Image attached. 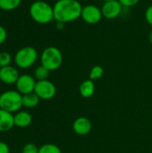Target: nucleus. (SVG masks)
<instances>
[{
    "instance_id": "cd10ccee",
    "label": "nucleus",
    "mask_w": 152,
    "mask_h": 153,
    "mask_svg": "<svg viewBox=\"0 0 152 153\" xmlns=\"http://www.w3.org/2000/svg\"><path fill=\"white\" fill-rule=\"evenodd\" d=\"M104 2H108V1H112V0H103Z\"/></svg>"
},
{
    "instance_id": "f3484780",
    "label": "nucleus",
    "mask_w": 152,
    "mask_h": 153,
    "mask_svg": "<svg viewBox=\"0 0 152 153\" xmlns=\"http://www.w3.org/2000/svg\"><path fill=\"white\" fill-rule=\"evenodd\" d=\"M49 72H50L49 70H47L46 67H44L43 65H40L34 71V78L36 79V81L47 80V77L49 75Z\"/></svg>"
},
{
    "instance_id": "bb28decb",
    "label": "nucleus",
    "mask_w": 152,
    "mask_h": 153,
    "mask_svg": "<svg viewBox=\"0 0 152 153\" xmlns=\"http://www.w3.org/2000/svg\"><path fill=\"white\" fill-rule=\"evenodd\" d=\"M149 41L152 44V30L150 31V33H149Z\"/></svg>"
},
{
    "instance_id": "f257e3e1",
    "label": "nucleus",
    "mask_w": 152,
    "mask_h": 153,
    "mask_svg": "<svg viewBox=\"0 0 152 153\" xmlns=\"http://www.w3.org/2000/svg\"><path fill=\"white\" fill-rule=\"evenodd\" d=\"M53 10L54 20L65 24L81 17L82 5L78 0H58L54 4Z\"/></svg>"
},
{
    "instance_id": "6ab92c4d",
    "label": "nucleus",
    "mask_w": 152,
    "mask_h": 153,
    "mask_svg": "<svg viewBox=\"0 0 152 153\" xmlns=\"http://www.w3.org/2000/svg\"><path fill=\"white\" fill-rule=\"evenodd\" d=\"M104 74V69L100 65H94L90 72V79L92 81L100 79Z\"/></svg>"
},
{
    "instance_id": "a878e982",
    "label": "nucleus",
    "mask_w": 152,
    "mask_h": 153,
    "mask_svg": "<svg viewBox=\"0 0 152 153\" xmlns=\"http://www.w3.org/2000/svg\"><path fill=\"white\" fill-rule=\"evenodd\" d=\"M64 25H65V23H63V22H56V27H57V29H59V30L63 29Z\"/></svg>"
},
{
    "instance_id": "7ed1b4c3",
    "label": "nucleus",
    "mask_w": 152,
    "mask_h": 153,
    "mask_svg": "<svg viewBox=\"0 0 152 153\" xmlns=\"http://www.w3.org/2000/svg\"><path fill=\"white\" fill-rule=\"evenodd\" d=\"M22 95L17 91H6L0 94V108L16 113L22 108Z\"/></svg>"
},
{
    "instance_id": "f03ea898",
    "label": "nucleus",
    "mask_w": 152,
    "mask_h": 153,
    "mask_svg": "<svg viewBox=\"0 0 152 153\" xmlns=\"http://www.w3.org/2000/svg\"><path fill=\"white\" fill-rule=\"evenodd\" d=\"M30 15L34 22L39 24H47L54 20V10L45 1H35L30 6Z\"/></svg>"
},
{
    "instance_id": "423d86ee",
    "label": "nucleus",
    "mask_w": 152,
    "mask_h": 153,
    "mask_svg": "<svg viewBox=\"0 0 152 153\" xmlns=\"http://www.w3.org/2000/svg\"><path fill=\"white\" fill-rule=\"evenodd\" d=\"M34 92L40 100H48L55 97L56 93V88L55 84L48 80L37 81Z\"/></svg>"
},
{
    "instance_id": "0eeeda50",
    "label": "nucleus",
    "mask_w": 152,
    "mask_h": 153,
    "mask_svg": "<svg viewBox=\"0 0 152 153\" xmlns=\"http://www.w3.org/2000/svg\"><path fill=\"white\" fill-rule=\"evenodd\" d=\"M101 9L94 4H88L82 6L81 18L88 24H97L102 19Z\"/></svg>"
},
{
    "instance_id": "9b49d317",
    "label": "nucleus",
    "mask_w": 152,
    "mask_h": 153,
    "mask_svg": "<svg viewBox=\"0 0 152 153\" xmlns=\"http://www.w3.org/2000/svg\"><path fill=\"white\" fill-rule=\"evenodd\" d=\"M73 129L74 133L78 135H87L90 133L92 129V125L90 119L82 117L74 120L73 124Z\"/></svg>"
},
{
    "instance_id": "39448f33",
    "label": "nucleus",
    "mask_w": 152,
    "mask_h": 153,
    "mask_svg": "<svg viewBox=\"0 0 152 153\" xmlns=\"http://www.w3.org/2000/svg\"><path fill=\"white\" fill-rule=\"evenodd\" d=\"M38 59V52L32 47H24L20 48L14 56V63L21 69L31 67Z\"/></svg>"
},
{
    "instance_id": "dca6fc26",
    "label": "nucleus",
    "mask_w": 152,
    "mask_h": 153,
    "mask_svg": "<svg viewBox=\"0 0 152 153\" xmlns=\"http://www.w3.org/2000/svg\"><path fill=\"white\" fill-rule=\"evenodd\" d=\"M22 0H0V9L4 11H13L20 6Z\"/></svg>"
},
{
    "instance_id": "4468645a",
    "label": "nucleus",
    "mask_w": 152,
    "mask_h": 153,
    "mask_svg": "<svg viewBox=\"0 0 152 153\" xmlns=\"http://www.w3.org/2000/svg\"><path fill=\"white\" fill-rule=\"evenodd\" d=\"M79 91L82 98H85V99L91 98L95 92L94 82L90 79L83 81L79 87Z\"/></svg>"
},
{
    "instance_id": "1a4fd4ad",
    "label": "nucleus",
    "mask_w": 152,
    "mask_h": 153,
    "mask_svg": "<svg viewBox=\"0 0 152 153\" xmlns=\"http://www.w3.org/2000/svg\"><path fill=\"white\" fill-rule=\"evenodd\" d=\"M123 5L118 0H112L105 2L101 7V12L103 17L108 20H113L117 18L123 10Z\"/></svg>"
},
{
    "instance_id": "b1692460",
    "label": "nucleus",
    "mask_w": 152,
    "mask_h": 153,
    "mask_svg": "<svg viewBox=\"0 0 152 153\" xmlns=\"http://www.w3.org/2000/svg\"><path fill=\"white\" fill-rule=\"evenodd\" d=\"M6 38H7V31L2 25H0V45L6 40Z\"/></svg>"
},
{
    "instance_id": "4be33fe9",
    "label": "nucleus",
    "mask_w": 152,
    "mask_h": 153,
    "mask_svg": "<svg viewBox=\"0 0 152 153\" xmlns=\"http://www.w3.org/2000/svg\"><path fill=\"white\" fill-rule=\"evenodd\" d=\"M124 7H131L137 4L141 0H118Z\"/></svg>"
},
{
    "instance_id": "aec40b11",
    "label": "nucleus",
    "mask_w": 152,
    "mask_h": 153,
    "mask_svg": "<svg viewBox=\"0 0 152 153\" xmlns=\"http://www.w3.org/2000/svg\"><path fill=\"white\" fill-rule=\"evenodd\" d=\"M12 56L8 52H0V68L11 65Z\"/></svg>"
},
{
    "instance_id": "a211bd4d",
    "label": "nucleus",
    "mask_w": 152,
    "mask_h": 153,
    "mask_svg": "<svg viewBox=\"0 0 152 153\" xmlns=\"http://www.w3.org/2000/svg\"><path fill=\"white\" fill-rule=\"evenodd\" d=\"M39 153H62L61 149L53 143H46L39 148Z\"/></svg>"
},
{
    "instance_id": "5701e85b",
    "label": "nucleus",
    "mask_w": 152,
    "mask_h": 153,
    "mask_svg": "<svg viewBox=\"0 0 152 153\" xmlns=\"http://www.w3.org/2000/svg\"><path fill=\"white\" fill-rule=\"evenodd\" d=\"M145 18H146V21L151 26L152 28V5H150L146 12H145Z\"/></svg>"
},
{
    "instance_id": "9d476101",
    "label": "nucleus",
    "mask_w": 152,
    "mask_h": 153,
    "mask_svg": "<svg viewBox=\"0 0 152 153\" xmlns=\"http://www.w3.org/2000/svg\"><path fill=\"white\" fill-rule=\"evenodd\" d=\"M19 77V71L12 65H7L0 68V81L4 84H15Z\"/></svg>"
},
{
    "instance_id": "6e6552de",
    "label": "nucleus",
    "mask_w": 152,
    "mask_h": 153,
    "mask_svg": "<svg viewBox=\"0 0 152 153\" xmlns=\"http://www.w3.org/2000/svg\"><path fill=\"white\" fill-rule=\"evenodd\" d=\"M36 82L37 81L34 78V76L30 74H22L20 75L15 83L16 91L20 92L22 95L34 92Z\"/></svg>"
},
{
    "instance_id": "ddd939ff",
    "label": "nucleus",
    "mask_w": 152,
    "mask_h": 153,
    "mask_svg": "<svg viewBox=\"0 0 152 153\" xmlns=\"http://www.w3.org/2000/svg\"><path fill=\"white\" fill-rule=\"evenodd\" d=\"M14 120V126L19 128H25L28 127L32 122V117L28 111L20 110L13 115Z\"/></svg>"
},
{
    "instance_id": "393cba45",
    "label": "nucleus",
    "mask_w": 152,
    "mask_h": 153,
    "mask_svg": "<svg viewBox=\"0 0 152 153\" xmlns=\"http://www.w3.org/2000/svg\"><path fill=\"white\" fill-rule=\"evenodd\" d=\"M0 153H10V148L7 143L0 142Z\"/></svg>"
},
{
    "instance_id": "20e7f679",
    "label": "nucleus",
    "mask_w": 152,
    "mask_h": 153,
    "mask_svg": "<svg viewBox=\"0 0 152 153\" xmlns=\"http://www.w3.org/2000/svg\"><path fill=\"white\" fill-rule=\"evenodd\" d=\"M41 65L49 71H56L62 65L63 54L59 48L56 47L46 48L40 56Z\"/></svg>"
},
{
    "instance_id": "412c9836",
    "label": "nucleus",
    "mask_w": 152,
    "mask_h": 153,
    "mask_svg": "<svg viewBox=\"0 0 152 153\" xmlns=\"http://www.w3.org/2000/svg\"><path fill=\"white\" fill-rule=\"evenodd\" d=\"M22 153H39V148L34 143H27L23 146Z\"/></svg>"
},
{
    "instance_id": "2eb2a0df",
    "label": "nucleus",
    "mask_w": 152,
    "mask_h": 153,
    "mask_svg": "<svg viewBox=\"0 0 152 153\" xmlns=\"http://www.w3.org/2000/svg\"><path fill=\"white\" fill-rule=\"evenodd\" d=\"M40 99L35 92L22 95V106L26 108H34L39 103Z\"/></svg>"
},
{
    "instance_id": "f8f14e48",
    "label": "nucleus",
    "mask_w": 152,
    "mask_h": 153,
    "mask_svg": "<svg viewBox=\"0 0 152 153\" xmlns=\"http://www.w3.org/2000/svg\"><path fill=\"white\" fill-rule=\"evenodd\" d=\"M14 126L13 113L0 108V133L10 131Z\"/></svg>"
}]
</instances>
